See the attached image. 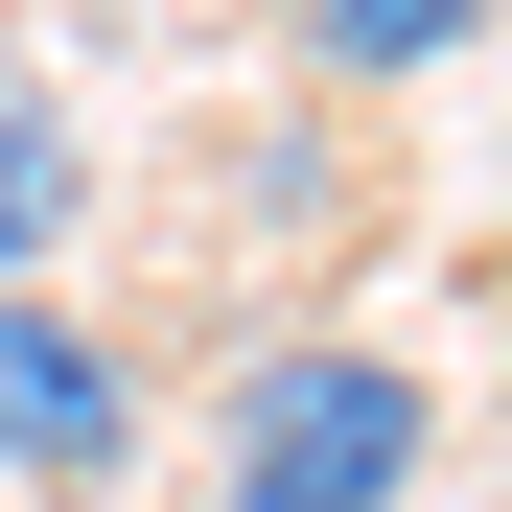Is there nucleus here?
<instances>
[{"label": "nucleus", "mask_w": 512, "mask_h": 512, "mask_svg": "<svg viewBox=\"0 0 512 512\" xmlns=\"http://www.w3.org/2000/svg\"><path fill=\"white\" fill-rule=\"evenodd\" d=\"M419 466H443V396L419 350H350V326L256 350L210 419V512H419Z\"/></svg>", "instance_id": "nucleus-1"}, {"label": "nucleus", "mask_w": 512, "mask_h": 512, "mask_svg": "<svg viewBox=\"0 0 512 512\" xmlns=\"http://www.w3.org/2000/svg\"><path fill=\"white\" fill-rule=\"evenodd\" d=\"M0 466H24V489H117V466H140V373H117V326H70L47 280L0 303Z\"/></svg>", "instance_id": "nucleus-2"}, {"label": "nucleus", "mask_w": 512, "mask_h": 512, "mask_svg": "<svg viewBox=\"0 0 512 512\" xmlns=\"http://www.w3.org/2000/svg\"><path fill=\"white\" fill-rule=\"evenodd\" d=\"M489 0H303V70L326 94H419V70H466Z\"/></svg>", "instance_id": "nucleus-3"}, {"label": "nucleus", "mask_w": 512, "mask_h": 512, "mask_svg": "<svg viewBox=\"0 0 512 512\" xmlns=\"http://www.w3.org/2000/svg\"><path fill=\"white\" fill-rule=\"evenodd\" d=\"M70 210H94V140H70L47 94H0V303L70 256Z\"/></svg>", "instance_id": "nucleus-4"}]
</instances>
